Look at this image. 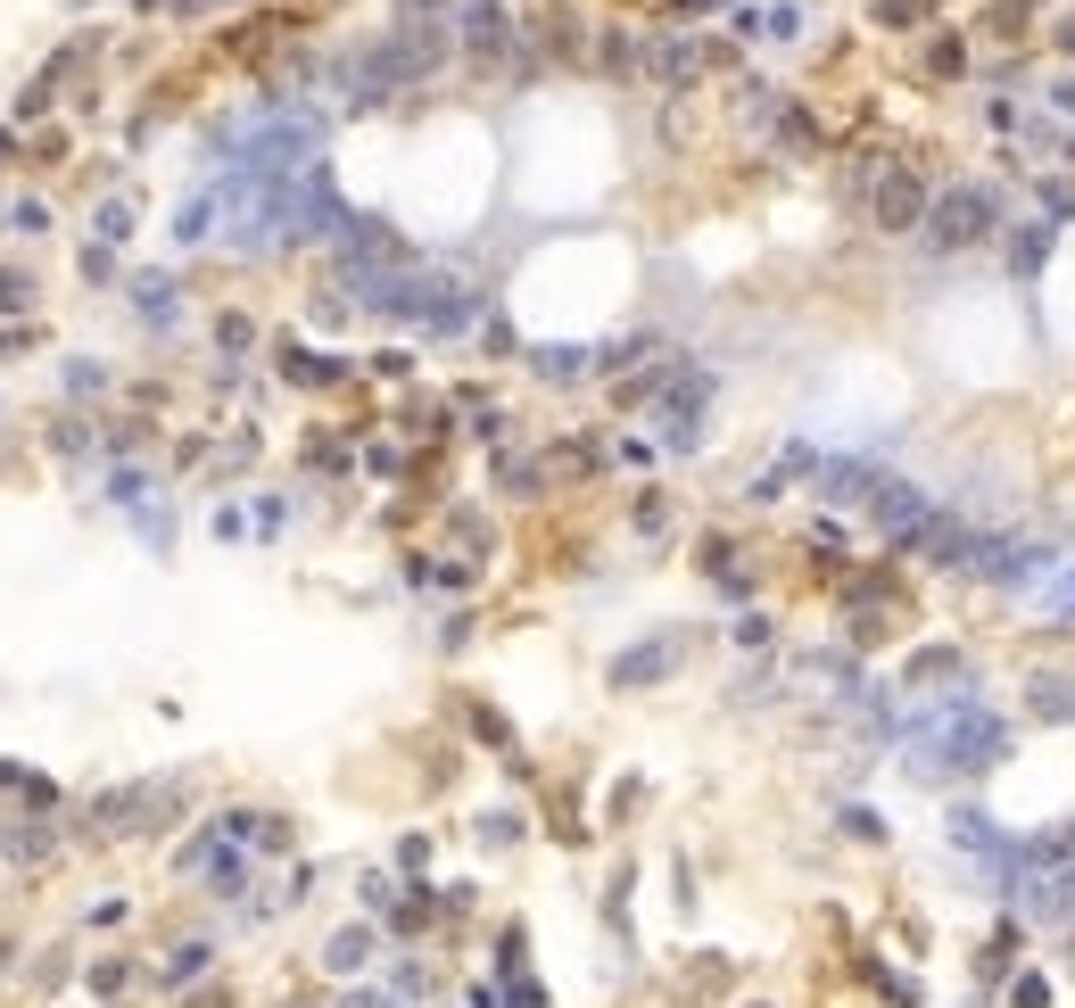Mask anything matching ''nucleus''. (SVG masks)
<instances>
[{"label":"nucleus","instance_id":"1","mask_svg":"<svg viewBox=\"0 0 1075 1008\" xmlns=\"http://www.w3.org/2000/svg\"><path fill=\"white\" fill-rule=\"evenodd\" d=\"M984 224H993V207H984V199H944V215H935V248H960V241H977Z\"/></svg>","mask_w":1075,"mask_h":1008},{"label":"nucleus","instance_id":"2","mask_svg":"<svg viewBox=\"0 0 1075 1008\" xmlns=\"http://www.w3.org/2000/svg\"><path fill=\"white\" fill-rule=\"evenodd\" d=\"M670 661H679V645H645V654H621V661H612V678H621V687H638V678H662Z\"/></svg>","mask_w":1075,"mask_h":1008},{"label":"nucleus","instance_id":"3","mask_svg":"<svg viewBox=\"0 0 1075 1008\" xmlns=\"http://www.w3.org/2000/svg\"><path fill=\"white\" fill-rule=\"evenodd\" d=\"M364 951H373V934H364V926H348V934H331L323 968H331V975H357V968H364Z\"/></svg>","mask_w":1075,"mask_h":1008},{"label":"nucleus","instance_id":"4","mask_svg":"<svg viewBox=\"0 0 1075 1008\" xmlns=\"http://www.w3.org/2000/svg\"><path fill=\"white\" fill-rule=\"evenodd\" d=\"M132 298H141V315H150V323H174V281L150 273V281H132Z\"/></svg>","mask_w":1075,"mask_h":1008},{"label":"nucleus","instance_id":"5","mask_svg":"<svg viewBox=\"0 0 1075 1008\" xmlns=\"http://www.w3.org/2000/svg\"><path fill=\"white\" fill-rule=\"evenodd\" d=\"M464 34H472L480 50H496V42H505V17H496L489 0H472V9H464Z\"/></svg>","mask_w":1075,"mask_h":1008},{"label":"nucleus","instance_id":"6","mask_svg":"<svg viewBox=\"0 0 1075 1008\" xmlns=\"http://www.w3.org/2000/svg\"><path fill=\"white\" fill-rule=\"evenodd\" d=\"M877 215H886V224L902 232L910 215H919V183H886V199H877Z\"/></svg>","mask_w":1075,"mask_h":1008},{"label":"nucleus","instance_id":"7","mask_svg":"<svg viewBox=\"0 0 1075 1008\" xmlns=\"http://www.w3.org/2000/svg\"><path fill=\"white\" fill-rule=\"evenodd\" d=\"M199 968H208V942H190V951H174V968H166V992H183V984H190Z\"/></svg>","mask_w":1075,"mask_h":1008},{"label":"nucleus","instance_id":"8","mask_svg":"<svg viewBox=\"0 0 1075 1008\" xmlns=\"http://www.w3.org/2000/svg\"><path fill=\"white\" fill-rule=\"evenodd\" d=\"M125 232H132V207L108 199V207H100V241H125Z\"/></svg>","mask_w":1075,"mask_h":1008},{"label":"nucleus","instance_id":"9","mask_svg":"<svg viewBox=\"0 0 1075 1008\" xmlns=\"http://www.w3.org/2000/svg\"><path fill=\"white\" fill-rule=\"evenodd\" d=\"M100 380H108L100 364H67V397H100Z\"/></svg>","mask_w":1075,"mask_h":1008},{"label":"nucleus","instance_id":"10","mask_svg":"<svg viewBox=\"0 0 1075 1008\" xmlns=\"http://www.w3.org/2000/svg\"><path fill=\"white\" fill-rule=\"evenodd\" d=\"M17 298H34V281H25V273H0V315H17Z\"/></svg>","mask_w":1075,"mask_h":1008}]
</instances>
